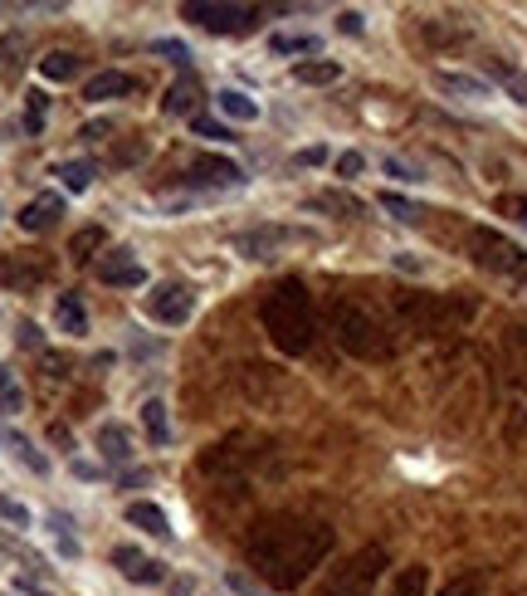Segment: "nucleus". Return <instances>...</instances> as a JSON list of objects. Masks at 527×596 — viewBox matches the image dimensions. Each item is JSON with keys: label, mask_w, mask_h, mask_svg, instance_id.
I'll use <instances>...</instances> for the list:
<instances>
[{"label": "nucleus", "mask_w": 527, "mask_h": 596, "mask_svg": "<svg viewBox=\"0 0 527 596\" xmlns=\"http://www.w3.org/2000/svg\"><path fill=\"white\" fill-rule=\"evenodd\" d=\"M337 547V533L318 518H298V513H273L259 518L244 537V562L273 592H298Z\"/></svg>", "instance_id": "nucleus-1"}, {"label": "nucleus", "mask_w": 527, "mask_h": 596, "mask_svg": "<svg viewBox=\"0 0 527 596\" xmlns=\"http://www.w3.org/2000/svg\"><path fill=\"white\" fill-rule=\"evenodd\" d=\"M337 29H342V35H361V15H357V10H342Z\"/></svg>", "instance_id": "nucleus-43"}, {"label": "nucleus", "mask_w": 527, "mask_h": 596, "mask_svg": "<svg viewBox=\"0 0 527 596\" xmlns=\"http://www.w3.org/2000/svg\"><path fill=\"white\" fill-rule=\"evenodd\" d=\"M312 205H327V211H342V215H361V201H351V195H342V191L312 195Z\"/></svg>", "instance_id": "nucleus-31"}, {"label": "nucleus", "mask_w": 527, "mask_h": 596, "mask_svg": "<svg viewBox=\"0 0 527 596\" xmlns=\"http://www.w3.org/2000/svg\"><path fill=\"white\" fill-rule=\"evenodd\" d=\"M20 406H25V391L10 377V367H0V416H20Z\"/></svg>", "instance_id": "nucleus-28"}, {"label": "nucleus", "mask_w": 527, "mask_h": 596, "mask_svg": "<svg viewBox=\"0 0 527 596\" xmlns=\"http://www.w3.org/2000/svg\"><path fill=\"white\" fill-rule=\"evenodd\" d=\"M468 254H474L484 269L503 274V279L527 283V250H523V244H513L507 234H498V230H488V225H478V230H468Z\"/></svg>", "instance_id": "nucleus-6"}, {"label": "nucleus", "mask_w": 527, "mask_h": 596, "mask_svg": "<svg viewBox=\"0 0 527 596\" xmlns=\"http://www.w3.org/2000/svg\"><path fill=\"white\" fill-rule=\"evenodd\" d=\"M435 88L439 93H454V98H488V84L474 74H449V68H439L435 74Z\"/></svg>", "instance_id": "nucleus-17"}, {"label": "nucleus", "mask_w": 527, "mask_h": 596, "mask_svg": "<svg viewBox=\"0 0 527 596\" xmlns=\"http://www.w3.org/2000/svg\"><path fill=\"white\" fill-rule=\"evenodd\" d=\"M142 308H146V318H156V322H166V328H176V322H185V318L195 313V289H191V283L166 279V283H156V289L146 293Z\"/></svg>", "instance_id": "nucleus-8"}, {"label": "nucleus", "mask_w": 527, "mask_h": 596, "mask_svg": "<svg viewBox=\"0 0 527 596\" xmlns=\"http://www.w3.org/2000/svg\"><path fill=\"white\" fill-rule=\"evenodd\" d=\"M103 244H107L103 225H83V230H78L74 240H68V259H74V264H88L98 250H103Z\"/></svg>", "instance_id": "nucleus-22"}, {"label": "nucleus", "mask_w": 527, "mask_h": 596, "mask_svg": "<svg viewBox=\"0 0 527 596\" xmlns=\"http://www.w3.org/2000/svg\"><path fill=\"white\" fill-rule=\"evenodd\" d=\"M327 322H332V338H337V347L347 352V357H357V362H386L390 357V338H386V328H381V318L367 308V303L351 299V293H332Z\"/></svg>", "instance_id": "nucleus-3"}, {"label": "nucleus", "mask_w": 527, "mask_h": 596, "mask_svg": "<svg viewBox=\"0 0 527 596\" xmlns=\"http://www.w3.org/2000/svg\"><path fill=\"white\" fill-rule=\"evenodd\" d=\"M361 166H367V156L361 152H342L337 156V176H361Z\"/></svg>", "instance_id": "nucleus-40"}, {"label": "nucleus", "mask_w": 527, "mask_h": 596, "mask_svg": "<svg viewBox=\"0 0 527 596\" xmlns=\"http://www.w3.org/2000/svg\"><path fill=\"white\" fill-rule=\"evenodd\" d=\"M386 172L396 176V181H425V176H420V172H410V166H406V162H396V156H386Z\"/></svg>", "instance_id": "nucleus-42"}, {"label": "nucleus", "mask_w": 527, "mask_h": 596, "mask_svg": "<svg viewBox=\"0 0 527 596\" xmlns=\"http://www.w3.org/2000/svg\"><path fill=\"white\" fill-rule=\"evenodd\" d=\"M381 205H386V211L396 215V220H406V225H415L420 215H425V211H420V205H410L406 195H396V191H386V195H381Z\"/></svg>", "instance_id": "nucleus-30"}, {"label": "nucleus", "mask_w": 527, "mask_h": 596, "mask_svg": "<svg viewBox=\"0 0 527 596\" xmlns=\"http://www.w3.org/2000/svg\"><path fill=\"white\" fill-rule=\"evenodd\" d=\"M195 132H201V137H215V142H230V127H224V123H215V117H195Z\"/></svg>", "instance_id": "nucleus-37"}, {"label": "nucleus", "mask_w": 527, "mask_h": 596, "mask_svg": "<svg viewBox=\"0 0 527 596\" xmlns=\"http://www.w3.org/2000/svg\"><path fill=\"white\" fill-rule=\"evenodd\" d=\"M195 98H201V88H195V78H181V84H176L171 88V93H166V113H171V117H181L185 113V107H195Z\"/></svg>", "instance_id": "nucleus-27"}, {"label": "nucleus", "mask_w": 527, "mask_h": 596, "mask_svg": "<svg viewBox=\"0 0 527 596\" xmlns=\"http://www.w3.org/2000/svg\"><path fill=\"white\" fill-rule=\"evenodd\" d=\"M142 152H146V137H137V142L117 147V156H113V162H117V166H132V162H137V156H142Z\"/></svg>", "instance_id": "nucleus-41"}, {"label": "nucleus", "mask_w": 527, "mask_h": 596, "mask_svg": "<svg viewBox=\"0 0 527 596\" xmlns=\"http://www.w3.org/2000/svg\"><path fill=\"white\" fill-rule=\"evenodd\" d=\"M439 596H484V576H478V572L474 576H459V582H449Z\"/></svg>", "instance_id": "nucleus-35"}, {"label": "nucleus", "mask_w": 527, "mask_h": 596, "mask_svg": "<svg viewBox=\"0 0 527 596\" xmlns=\"http://www.w3.org/2000/svg\"><path fill=\"white\" fill-rule=\"evenodd\" d=\"M230 586H234V592H240V596H259L249 582H244V576H230Z\"/></svg>", "instance_id": "nucleus-48"}, {"label": "nucleus", "mask_w": 527, "mask_h": 596, "mask_svg": "<svg viewBox=\"0 0 527 596\" xmlns=\"http://www.w3.org/2000/svg\"><path fill=\"white\" fill-rule=\"evenodd\" d=\"M15 449H20V459H25V465H29V469H35V474H49V459H44V455H39V449H29V445H25V440H15Z\"/></svg>", "instance_id": "nucleus-39"}, {"label": "nucleus", "mask_w": 527, "mask_h": 596, "mask_svg": "<svg viewBox=\"0 0 527 596\" xmlns=\"http://www.w3.org/2000/svg\"><path fill=\"white\" fill-rule=\"evenodd\" d=\"M59 181H64V191H88V186H93V162H64V166H59Z\"/></svg>", "instance_id": "nucleus-26"}, {"label": "nucleus", "mask_w": 527, "mask_h": 596, "mask_svg": "<svg viewBox=\"0 0 527 596\" xmlns=\"http://www.w3.org/2000/svg\"><path fill=\"white\" fill-rule=\"evenodd\" d=\"M185 186H215V191H224V186H244V172L230 162V156H191L181 172Z\"/></svg>", "instance_id": "nucleus-10"}, {"label": "nucleus", "mask_w": 527, "mask_h": 596, "mask_svg": "<svg viewBox=\"0 0 527 596\" xmlns=\"http://www.w3.org/2000/svg\"><path fill=\"white\" fill-rule=\"evenodd\" d=\"M396 313L410 332H449L474 313V303L454 293H396Z\"/></svg>", "instance_id": "nucleus-4"}, {"label": "nucleus", "mask_w": 527, "mask_h": 596, "mask_svg": "<svg viewBox=\"0 0 527 596\" xmlns=\"http://www.w3.org/2000/svg\"><path fill=\"white\" fill-rule=\"evenodd\" d=\"M83 137H88V142H93V137H107V123H88Z\"/></svg>", "instance_id": "nucleus-49"}, {"label": "nucleus", "mask_w": 527, "mask_h": 596, "mask_svg": "<svg viewBox=\"0 0 527 596\" xmlns=\"http://www.w3.org/2000/svg\"><path fill=\"white\" fill-rule=\"evenodd\" d=\"M49 274V264H29V254H15V259L0 264V283H39Z\"/></svg>", "instance_id": "nucleus-20"}, {"label": "nucleus", "mask_w": 527, "mask_h": 596, "mask_svg": "<svg viewBox=\"0 0 527 596\" xmlns=\"http://www.w3.org/2000/svg\"><path fill=\"white\" fill-rule=\"evenodd\" d=\"M493 211L507 215V220H517V225H527V195H498Z\"/></svg>", "instance_id": "nucleus-34"}, {"label": "nucleus", "mask_w": 527, "mask_h": 596, "mask_svg": "<svg viewBox=\"0 0 527 596\" xmlns=\"http://www.w3.org/2000/svg\"><path fill=\"white\" fill-rule=\"evenodd\" d=\"M64 215V201H59L54 191H44V195H35V201L20 211V230H29V234H39V230H49V225Z\"/></svg>", "instance_id": "nucleus-14"}, {"label": "nucleus", "mask_w": 527, "mask_h": 596, "mask_svg": "<svg viewBox=\"0 0 527 596\" xmlns=\"http://www.w3.org/2000/svg\"><path fill=\"white\" fill-rule=\"evenodd\" d=\"M113 562L123 567V576L127 582H137V586H162L166 582V562L137 553V547H113Z\"/></svg>", "instance_id": "nucleus-12"}, {"label": "nucleus", "mask_w": 527, "mask_h": 596, "mask_svg": "<svg viewBox=\"0 0 527 596\" xmlns=\"http://www.w3.org/2000/svg\"><path fill=\"white\" fill-rule=\"evenodd\" d=\"M132 74H123V68H103V74H93L83 84V98L88 103H107V98H127L132 93Z\"/></svg>", "instance_id": "nucleus-13"}, {"label": "nucleus", "mask_w": 527, "mask_h": 596, "mask_svg": "<svg viewBox=\"0 0 527 596\" xmlns=\"http://www.w3.org/2000/svg\"><path fill=\"white\" fill-rule=\"evenodd\" d=\"M425 592H429V567L410 562V567H400L396 572V582H390L386 596H425Z\"/></svg>", "instance_id": "nucleus-21"}, {"label": "nucleus", "mask_w": 527, "mask_h": 596, "mask_svg": "<svg viewBox=\"0 0 527 596\" xmlns=\"http://www.w3.org/2000/svg\"><path fill=\"white\" fill-rule=\"evenodd\" d=\"M298 162L303 166H322L327 162V147H308V152H298Z\"/></svg>", "instance_id": "nucleus-44"}, {"label": "nucleus", "mask_w": 527, "mask_h": 596, "mask_svg": "<svg viewBox=\"0 0 527 596\" xmlns=\"http://www.w3.org/2000/svg\"><path fill=\"white\" fill-rule=\"evenodd\" d=\"M181 20L210 29V35H240V29H249L254 20H259V10L254 5H215V0H185Z\"/></svg>", "instance_id": "nucleus-7"}, {"label": "nucleus", "mask_w": 527, "mask_h": 596, "mask_svg": "<svg viewBox=\"0 0 527 596\" xmlns=\"http://www.w3.org/2000/svg\"><path fill=\"white\" fill-rule=\"evenodd\" d=\"M0 518H10V523L25 528V523H29V508H25V504H15L10 494H0Z\"/></svg>", "instance_id": "nucleus-38"}, {"label": "nucleus", "mask_w": 527, "mask_h": 596, "mask_svg": "<svg viewBox=\"0 0 527 596\" xmlns=\"http://www.w3.org/2000/svg\"><path fill=\"white\" fill-rule=\"evenodd\" d=\"M152 54H166V59H171V64L191 68V49H185L181 39H152Z\"/></svg>", "instance_id": "nucleus-32"}, {"label": "nucleus", "mask_w": 527, "mask_h": 596, "mask_svg": "<svg viewBox=\"0 0 527 596\" xmlns=\"http://www.w3.org/2000/svg\"><path fill=\"white\" fill-rule=\"evenodd\" d=\"M498 74H503V78H507V93H513V98H517V103H523V107H527V74H517V68H503V64H498Z\"/></svg>", "instance_id": "nucleus-36"}, {"label": "nucleus", "mask_w": 527, "mask_h": 596, "mask_svg": "<svg viewBox=\"0 0 527 596\" xmlns=\"http://www.w3.org/2000/svg\"><path fill=\"white\" fill-rule=\"evenodd\" d=\"M98 279H103L107 289H142V283H146V269L137 264L132 250H107L103 264H98Z\"/></svg>", "instance_id": "nucleus-11"}, {"label": "nucleus", "mask_w": 527, "mask_h": 596, "mask_svg": "<svg viewBox=\"0 0 527 596\" xmlns=\"http://www.w3.org/2000/svg\"><path fill=\"white\" fill-rule=\"evenodd\" d=\"M318 39L312 35H273V54H312Z\"/></svg>", "instance_id": "nucleus-29"}, {"label": "nucleus", "mask_w": 527, "mask_h": 596, "mask_svg": "<svg viewBox=\"0 0 527 596\" xmlns=\"http://www.w3.org/2000/svg\"><path fill=\"white\" fill-rule=\"evenodd\" d=\"M25 127L29 132H44V93L39 88H29V98H25Z\"/></svg>", "instance_id": "nucleus-33"}, {"label": "nucleus", "mask_w": 527, "mask_h": 596, "mask_svg": "<svg viewBox=\"0 0 527 596\" xmlns=\"http://www.w3.org/2000/svg\"><path fill=\"white\" fill-rule=\"evenodd\" d=\"M312 240L308 230H288V225H259V230H240L234 234V250L244 254V259H273V250H283V244H303Z\"/></svg>", "instance_id": "nucleus-9"}, {"label": "nucleus", "mask_w": 527, "mask_h": 596, "mask_svg": "<svg viewBox=\"0 0 527 596\" xmlns=\"http://www.w3.org/2000/svg\"><path fill=\"white\" fill-rule=\"evenodd\" d=\"M293 78H298V84H337L342 78V64L337 59H303V64H293Z\"/></svg>", "instance_id": "nucleus-18"}, {"label": "nucleus", "mask_w": 527, "mask_h": 596, "mask_svg": "<svg viewBox=\"0 0 527 596\" xmlns=\"http://www.w3.org/2000/svg\"><path fill=\"white\" fill-rule=\"evenodd\" d=\"M215 107H220L224 117H240V123H254V117H259V103H254L249 93H240V88H224V93L215 98Z\"/></svg>", "instance_id": "nucleus-23"}, {"label": "nucleus", "mask_w": 527, "mask_h": 596, "mask_svg": "<svg viewBox=\"0 0 527 596\" xmlns=\"http://www.w3.org/2000/svg\"><path fill=\"white\" fill-rule=\"evenodd\" d=\"M127 523L146 528L152 537H171V523H166V513L156 504H127Z\"/></svg>", "instance_id": "nucleus-19"}, {"label": "nucleus", "mask_w": 527, "mask_h": 596, "mask_svg": "<svg viewBox=\"0 0 527 596\" xmlns=\"http://www.w3.org/2000/svg\"><path fill=\"white\" fill-rule=\"evenodd\" d=\"M20 347H39V328H35V322H20Z\"/></svg>", "instance_id": "nucleus-45"}, {"label": "nucleus", "mask_w": 527, "mask_h": 596, "mask_svg": "<svg viewBox=\"0 0 527 596\" xmlns=\"http://www.w3.org/2000/svg\"><path fill=\"white\" fill-rule=\"evenodd\" d=\"M381 567H386V547H376V543L357 547L342 567H332L327 582L318 586V596H371L381 582Z\"/></svg>", "instance_id": "nucleus-5"}, {"label": "nucleus", "mask_w": 527, "mask_h": 596, "mask_svg": "<svg viewBox=\"0 0 527 596\" xmlns=\"http://www.w3.org/2000/svg\"><path fill=\"white\" fill-rule=\"evenodd\" d=\"M74 474H78V479H98V469L88 465V459H74Z\"/></svg>", "instance_id": "nucleus-46"}, {"label": "nucleus", "mask_w": 527, "mask_h": 596, "mask_svg": "<svg viewBox=\"0 0 527 596\" xmlns=\"http://www.w3.org/2000/svg\"><path fill=\"white\" fill-rule=\"evenodd\" d=\"M259 322L269 342L283 357H303L318 342V313H312V293L303 279H279L259 303Z\"/></svg>", "instance_id": "nucleus-2"}, {"label": "nucleus", "mask_w": 527, "mask_h": 596, "mask_svg": "<svg viewBox=\"0 0 527 596\" xmlns=\"http://www.w3.org/2000/svg\"><path fill=\"white\" fill-rule=\"evenodd\" d=\"M142 426H146V440H152V445H166V440H171V420H166V406L156 396L142 406Z\"/></svg>", "instance_id": "nucleus-25"}, {"label": "nucleus", "mask_w": 527, "mask_h": 596, "mask_svg": "<svg viewBox=\"0 0 527 596\" xmlns=\"http://www.w3.org/2000/svg\"><path fill=\"white\" fill-rule=\"evenodd\" d=\"M98 449H103V459H113V465H127V459H132V440H127V430L117 426V420L98 426Z\"/></svg>", "instance_id": "nucleus-15"}, {"label": "nucleus", "mask_w": 527, "mask_h": 596, "mask_svg": "<svg viewBox=\"0 0 527 596\" xmlns=\"http://www.w3.org/2000/svg\"><path fill=\"white\" fill-rule=\"evenodd\" d=\"M54 318H59V328H64L68 338H83L88 332V313H83V303H78V293H59Z\"/></svg>", "instance_id": "nucleus-16"}, {"label": "nucleus", "mask_w": 527, "mask_h": 596, "mask_svg": "<svg viewBox=\"0 0 527 596\" xmlns=\"http://www.w3.org/2000/svg\"><path fill=\"white\" fill-rule=\"evenodd\" d=\"M396 264H400V269H410V274H420V269H425V264H420V259H410V254H396Z\"/></svg>", "instance_id": "nucleus-47"}, {"label": "nucleus", "mask_w": 527, "mask_h": 596, "mask_svg": "<svg viewBox=\"0 0 527 596\" xmlns=\"http://www.w3.org/2000/svg\"><path fill=\"white\" fill-rule=\"evenodd\" d=\"M39 74H44L49 84H68V78L78 74V54H68V49H54V54L39 59Z\"/></svg>", "instance_id": "nucleus-24"}]
</instances>
